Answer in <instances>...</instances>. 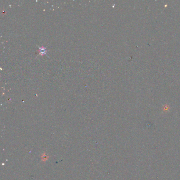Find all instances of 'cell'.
Segmentation results:
<instances>
[]
</instances>
